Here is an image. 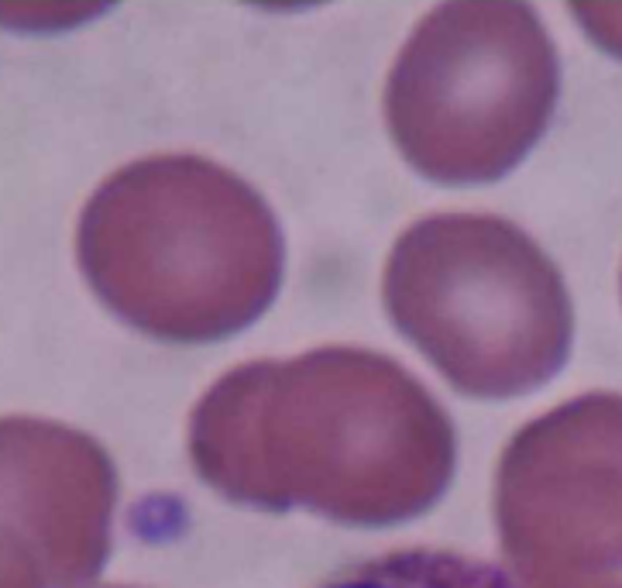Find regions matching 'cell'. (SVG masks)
<instances>
[{
    "instance_id": "1",
    "label": "cell",
    "mask_w": 622,
    "mask_h": 588,
    "mask_svg": "<svg viewBox=\"0 0 622 588\" xmlns=\"http://www.w3.org/2000/svg\"><path fill=\"white\" fill-rule=\"evenodd\" d=\"M196 475L237 506L392 527L454 475L450 416L399 361L316 348L220 375L189 420Z\"/></svg>"
},
{
    "instance_id": "2",
    "label": "cell",
    "mask_w": 622,
    "mask_h": 588,
    "mask_svg": "<svg viewBox=\"0 0 622 588\" xmlns=\"http://www.w3.org/2000/svg\"><path fill=\"white\" fill-rule=\"evenodd\" d=\"M93 293L131 327L210 344L255 323L282 286V227L258 189L207 155H148L110 172L76 231Z\"/></svg>"
},
{
    "instance_id": "3",
    "label": "cell",
    "mask_w": 622,
    "mask_h": 588,
    "mask_svg": "<svg viewBox=\"0 0 622 588\" xmlns=\"http://www.w3.org/2000/svg\"><path fill=\"white\" fill-rule=\"evenodd\" d=\"M382 299L395 330L474 400L540 389L574 341L561 268L498 214L413 220L385 258Z\"/></svg>"
},
{
    "instance_id": "4",
    "label": "cell",
    "mask_w": 622,
    "mask_h": 588,
    "mask_svg": "<svg viewBox=\"0 0 622 588\" xmlns=\"http://www.w3.org/2000/svg\"><path fill=\"white\" fill-rule=\"evenodd\" d=\"M561 104V52L530 0H443L392 59L382 117L402 162L441 186L506 179Z\"/></svg>"
},
{
    "instance_id": "5",
    "label": "cell",
    "mask_w": 622,
    "mask_h": 588,
    "mask_svg": "<svg viewBox=\"0 0 622 588\" xmlns=\"http://www.w3.org/2000/svg\"><path fill=\"white\" fill-rule=\"evenodd\" d=\"M498 544L526 588H622V396L588 392L509 440Z\"/></svg>"
},
{
    "instance_id": "6",
    "label": "cell",
    "mask_w": 622,
    "mask_h": 588,
    "mask_svg": "<svg viewBox=\"0 0 622 588\" xmlns=\"http://www.w3.org/2000/svg\"><path fill=\"white\" fill-rule=\"evenodd\" d=\"M114 468L100 444L0 420V588H79L110 547Z\"/></svg>"
},
{
    "instance_id": "7",
    "label": "cell",
    "mask_w": 622,
    "mask_h": 588,
    "mask_svg": "<svg viewBox=\"0 0 622 588\" xmlns=\"http://www.w3.org/2000/svg\"><path fill=\"white\" fill-rule=\"evenodd\" d=\"M320 588H526L509 571L454 551H395L364 561Z\"/></svg>"
},
{
    "instance_id": "8",
    "label": "cell",
    "mask_w": 622,
    "mask_h": 588,
    "mask_svg": "<svg viewBox=\"0 0 622 588\" xmlns=\"http://www.w3.org/2000/svg\"><path fill=\"white\" fill-rule=\"evenodd\" d=\"M568 14L605 59L622 62V0H570Z\"/></svg>"
},
{
    "instance_id": "9",
    "label": "cell",
    "mask_w": 622,
    "mask_h": 588,
    "mask_svg": "<svg viewBox=\"0 0 622 588\" xmlns=\"http://www.w3.org/2000/svg\"><path fill=\"white\" fill-rule=\"evenodd\" d=\"M107 4H0V28L18 31H59L76 28L79 21L104 14Z\"/></svg>"
},
{
    "instance_id": "10",
    "label": "cell",
    "mask_w": 622,
    "mask_h": 588,
    "mask_svg": "<svg viewBox=\"0 0 622 588\" xmlns=\"http://www.w3.org/2000/svg\"><path fill=\"white\" fill-rule=\"evenodd\" d=\"M619 286H622V279H619Z\"/></svg>"
}]
</instances>
